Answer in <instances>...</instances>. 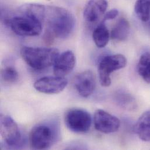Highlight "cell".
Returning a JSON list of instances; mask_svg holds the SVG:
<instances>
[{
  "mask_svg": "<svg viewBox=\"0 0 150 150\" xmlns=\"http://www.w3.org/2000/svg\"><path fill=\"white\" fill-rule=\"evenodd\" d=\"M48 32L53 38L66 39L73 32L75 18L67 9L56 6L46 7V17Z\"/></svg>",
  "mask_w": 150,
  "mask_h": 150,
  "instance_id": "6da1fadb",
  "label": "cell"
},
{
  "mask_svg": "<svg viewBox=\"0 0 150 150\" xmlns=\"http://www.w3.org/2000/svg\"><path fill=\"white\" fill-rule=\"evenodd\" d=\"M60 137V129L58 122L47 120L32 128L29 135L30 145L35 150L49 149L57 143Z\"/></svg>",
  "mask_w": 150,
  "mask_h": 150,
  "instance_id": "7a4b0ae2",
  "label": "cell"
},
{
  "mask_svg": "<svg viewBox=\"0 0 150 150\" xmlns=\"http://www.w3.org/2000/svg\"><path fill=\"white\" fill-rule=\"evenodd\" d=\"M21 56L31 68L40 70L54 65L59 56V51L53 47H33L23 46Z\"/></svg>",
  "mask_w": 150,
  "mask_h": 150,
  "instance_id": "3957f363",
  "label": "cell"
},
{
  "mask_svg": "<svg viewBox=\"0 0 150 150\" xmlns=\"http://www.w3.org/2000/svg\"><path fill=\"white\" fill-rule=\"evenodd\" d=\"M9 21L12 30L21 36H36L42 31V22L26 15L18 13Z\"/></svg>",
  "mask_w": 150,
  "mask_h": 150,
  "instance_id": "277c9868",
  "label": "cell"
},
{
  "mask_svg": "<svg viewBox=\"0 0 150 150\" xmlns=\"http://www.w3.org/2000/svg\"><path fill=\"white\" fill-rule=\"evenodd\" d=\"M127 59L121 54L109 55L104 57L99 62L98 74L102 86L108 87L111 84L110 75L112 73L126 66Z\"/></svg>",
  "mask_w": 150,
  "mask_h": 150,
  "instance_id": "5b68a950",
  "label": "cell"
},
{
  "mask_svg": "<svg viewBox=\"0 0 150 150\" xmlns=\"http://www.w3.org/2000/svg\"><path fill=\"white\" fill-rule=\"evenodd\" d=\"M67 127L76 133H85L89 132L92 125L91 115L81 109H72L68 110L64 116Z\"/></svg>",
  "mask_w": 150,
  "mask_h": 150,
  "instance_id": "8992f818",
  "label": "cell"
},
{
  "mask_svg": "<svg viewBox=\"0 0 150 150\" xmlns=\"http://www.w3.org/2000/svg\"><path fill=\"white\" fill-rule=\"evenodd\" d=\"M0 130L2 139L8 146L14 147L21 143L22 137L19 127L11 116L1 115Z\"/></svg>",
  "mask_w": 150,
  "mask_h": 150,
  "instance_id": "52a82bcc",
  "label": "cell"
},
{
  "mask_svg": "<svg viewBox=\"0 0 150 150\" xmlns=\"http://www.w3.org/2000/svg\"><path fill=\"white\" fill-rule=\"evenodd\" d=\"M93 121L96 130L105 134L116 132L120 126V121L117 117L102 109L95 111Z\"/></svg>",
  "mask_w": 150,
  "mask_h": 150,
  "instance_id": "ba28073f",
  "label": "cell"
},
{
  "mask_svg": "<svg viewBox=\"0 0 150 150\" xmlns=\"http://www.w3.org/2000/svg\"><path fill=\"white\" fill-rule=\"evenodd\" d=\"M68 84L67 79L63 76H45L37 80L34 88L38 91L46 94H56L62 92Z\"/></svg>",
  "mask_w": 150,
  "mask_h": 150,
  "instance_id": "9c48e42d",
  "label": "cell"
},
{
  "mask_svg": "<svg viewBox=\"0 0 150 150\" xmlns=\"http://www.w3.org/2000/svg\"><path fill=\"white\" fill-rule=\"evenodd\" d=\"M96 76L91 70H86L76 75L74 85L79 95L83 98L91 96L96 87Z\"/></svg>",
  "mask_w": 150,
  "mask_h": 150,
  "instance_id": "30bf717a",
  "label": "cell"
},
{
  "mask_svg": "<svg viewBox=\"0 0 150 150\" xmlns=\"http://www.w3.org/2000/svg\"><path fill=\"white\" fill-rule=\"evenodd\" d=\"M107 7L106 0H89L83 9L84 19L90 23L98 22L106 12Z\"/></svg>",
  "mask_w": 150,
  "mask_h": 150,
  "instance_id": "8fae6325",
  "label": "cell"
},
{
  "mask_svg": "<svg viewBox=\"0 0 150 150\" xmlns=\"http://www.w3.org/2000/svg\"><path fill=\"white\" fill-rule=\"evenodd\" d=\"M76 63V58L74 53L67 50L59 54L54 64L53 72L54 75L63 76L69 74L74 69Z\"/></svg>",
  "mask_w": 150,
  "mask_h": 150,
  "instance_id": "7c38bea8",
  "label": "cell"
},
{
  "mask_svg": "<svg viewBox=\"0 0 150 150\" xmlns=\"http://www.w3.org/2000/svg\"><path fill=\"white\" fill-rule=\"evenodd\" d=\"M134 131L140 140L150 141V110L143 113L137 121Z\"/></svg>",
  "mask_w": 150,
  "mask_h": 150,
  "instance_id": "4fadbf2b",
  "label": "cell"
},
{
  "mask_svg": "<svg viewBox=\"0 0 150 150\" xmlns=\"http://www.w3.org/2000/svg\"><path fill=\"white\" fill-rule=\"evenodd\" d=\"M130 32V25L126 18H120L114 26L110 33V38L117 42L127 39Z\"/></svg>",
  "mask_w": 150,
  "mask_h": 150,
  "instance_id": "5bb4252c",
  "label": "cell"
},
{
  "mask_svg": "<svg viewBox=\"0 0 150 150\" xmlns=\"http://www.w3.org/2000/svg\"><path fill=\"white\" fill-rule=\"evenodd\" d=\"M46 6L39 4H26L21 6L18 13L36 18L42 22L45 19Z\"/></svg>",
  "mask_w": 150,
  "mask_h": 150,
  "instance_id": "9a60e30c",
  "label": "cell"
},
{
  "mask_svg": "<svg viewBox=\"0 0 150 150\" xmlns=\"http://www.w3.org/2000/svg\"><path fill=\"white\" fill-rule=\"evenodd\" d=\"M110 35L105 22L102 21L93 30L92 33L93 40L99 48L105 47L109 42Z\"/></svg>",
  "mask_w": 150,
  "mask_h": 150,
  "instance_id": "2e32d148",
  "label": "cell"
},
{
  "mask_svg": "<svg viewBox=\"0 0 150 150\" xmlns=\"http://www.w3.org/2000/svg\"><path fill=\"white\" fill-rule=\"evenodd\" d=\"M115 98L118 105L127 110H132L137 107V103L133 96L125 91H118Z\"/></svg>",
  "mask_w": 150,
  "mask_h": 150,
  "instance_id": "e0dca14e",
  "label": "cell"
},
{
  "mask_svg": "<svg viewBox=\"0 0 150 150\" xmlns=\"http://www.w3.org/2000/svg\"><path fill=\"white\" fill-rule=\"evenodd\" d=\"M139 74L147 83H150V52L143 53L137 64Z\"/></svg>",
  "mask_w": 150,
  "mask_h": 150,
  "instance_id": "ac0fdd59",
  "label": "cell"
},
{
  "mask_svg": "<svg viewBox=\"0 0 150 150\" xmlns=\"http://www.w3.org/2000/svg\"><path fill=\"white\" fill-rule=\"evenodd\" d=\"M134 11L141 21H148L150 18V0H136Z\"/></svg>",
  "mask_w": 150,
  "mask_h": 150,
  "instance_id": "d6986e66",
  "label": "cell"
},
{
  "mask_svg": "<svg viewBox=\"0 0 150 150\" xmlns=\"http://www.w3.org/2000/svg\"><path fill=\"white\" fill-rule=\"evenodd\" d=\"M2 80L8 83H15L19 79V74L17 71L12 67H6L1 72Z\"/></svg>",
  "mask_w": 150,
  "mask_h": 150,
  "instance_id": "ffe728a7",
  "label": "cell"
},
{
  "mask_svg": "<svg viewBox=\"0 0 150 150\" xmlns=\"http://www.w3.org/2000/svg\"><path fill=\"white\" fill-rule=\"evenodd\" d=\"M119 14V11L116 9H113L110 11H109L108 12L106 13L103 17V22H105L106 21H110L112 20L117 17V16Z\"/></svg>",
  "mask_w": 150,
  "mask_h": 150,
  "instance_id": "44dd1931",
  "label": "cell"
}]
</instances>
